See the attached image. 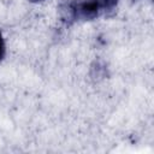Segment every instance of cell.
<instances>
[{
	"mask_svg": "<svg viewBox=\"0 0 154 154\" xmlns=\"http://www.w3.org/2000/svg\"><path fill=\"white\" fill-rule=\"evenodd\" d=\"M100 5L97 0H81L77 2H69L63 12H66L67 19H91L97 16Z\"/></svg>",
	"mask_w": 154,
	"mask_h": 154,
	"instance_id": "cell-1",
	"label": "cell"
},
{
	"mask_svg": "<svg viewBox=\"0 0 154 154\" xmlns=\"http://www.w3.org/2000/svg\"><path fill=\"white\" fill-rule=\"evenodd\" d=\"M117 1H118V0H97L100 7L106 8V10H111V8H113V7L117 5Z\"/></svg>",
	"mask_w": 154,
	"mask_h": 154,
	"instance_id": "cell-2",
	"label": "cell"
},
{
	"mask_svg": "<svg viewBox=\"0 0 154 154\" xmlns=\"http://www.w3.org/2000/svg\"><path fill=\"white\" fill-rule=\"evenodd\" d=\"M4 55H5V43H4L2 36L0 34V60L4 58Z\"/></svg>",
	"mask_w": 154,
	"mask_h": 154,
	"instance_id": "cell-3",
	"label": "cell"
}]
</instances>
